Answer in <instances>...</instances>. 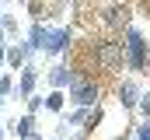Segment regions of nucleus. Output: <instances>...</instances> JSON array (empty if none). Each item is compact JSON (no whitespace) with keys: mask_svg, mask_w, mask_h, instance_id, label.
<instances>
[{"mask_svg":"<svg viewBox=\"0 0 150 140\" xmlns=\"http://www.w3.org/2000/svg\"><path fill=\"white\" fill-rule=\"evenodd\" d=\"M147 112H150V102H147Z\"/></svg>","mask_w":150,"mask_h":140,"instance_id":"obj_2","label":"nucleus"},{"mask_svg":"<svg viewBox=\"0 0 150 140\" xmlns=\"http://www.w3.org/2000/svg\"><path fill=\"white\" fill-rule=\"evenodd\" d=\"M115 60H119V49H115V46H101V63H108V67H112Z\"/></svg>","mask_w":150,"mask_h":140,"instance_id":"obj_1","label":"nucleus"}]
</instances>
